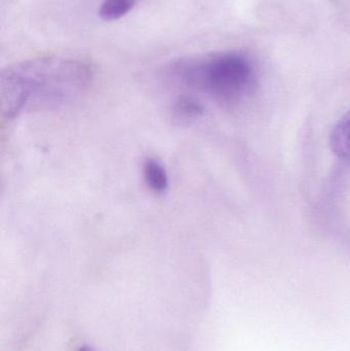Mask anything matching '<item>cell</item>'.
<instances>
[{"instance_id":"6da1fadb","label":"cell","mask_w":350,"mask_h":351,"mask_svg":"<svg viewBox=\"0 0 350 351\" xmlns=\"http://www.w3.org/2000/svg\"><path fill=\"white\" fill-rule=\"evenodd\" d=\"M92 78V65L73 58H37L10 66L0 75L2 115L12 119L65 106L88 90Z\"/></svg>"},{"instance_id":"7a4b0ae2","label":"cell","mask_w":350,"mask_h":351,"mask_svg":"<svg viewBox=\"0 0 350 351\" xmlns=\"http://www.w3.org/2000/svg\"><path fill=\"white\" fill-rule=\"evenodd\" d=\"M170 74L179 84L223 103L238 102L254 82L252 63L236 51L179 60L171 66Z\"/></svg>"},{"instance_id":"3957f363","label":"cell","mask_w":350,"mask_h":351,"mask_svg":"<svg viewBox=\"0 0 350 351\" xmlns=\"http://www.w3.org/2000/svg\"><path fill=\"white\" fill-rule=\"evenodd\" d=\"M330 145L333 154L339 158H350V110L333 129Z\"/></svg>"},{"instance_id":"277c9868","label":"cell","mask_w":350,"mask_h":351,"mask_svg":"<svg viewBox=\"0 0 350 351\" xmlns=\"http://www.w3.org/2000/svg\"><path fill=\"white\" fill-rule=\"evenodd\" d=\"M143 175L148 187L156 193L168 189V176L162 162L155 158H147L144 162Z\"/></svg>"},{"instance_id":"5b68a950","label":"cell","mask_w":350,"mask_h":351,"mask_svg":"<svg viewBox=\"0 0 350 351\" xmlns=\"http://www.w3.org/2000/svg\"><path fill=\"white\" fill-rule=\"evenodd\" d=\"M203 106L197 99L183 95L175 102L173 115L181 123H189L193 119H197L203 113Z\"/></svg>"},{"instance_id":"8992f818","label":"cell","mask_w":350,"mask_h":351,"mask_svg":"<svg viewBox=\"0 0 350 351\" xmlns=\"http://www.w3.org/2000/svg\"><path fill=\"white\" fill-rule=\"evenodd\" d=\"M136 2L137 0H104L99 14L104 21H116L129 14Z\"/></svg>"},{"instance_id":"52a82bcc","label":"cell","mask_w":350,"mask_h":351,"mask_svg":"<svg viewBox=\"0 0 350 351\" xmlns=\"http://www.w3.org/2000/svg\"><path fill=\"white\" fill-rule=\"evenodd\" d=\"M78 351H95L92 348H88V346H82Z\"/></svg>"}]
</instances>
